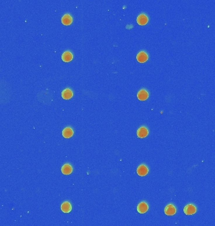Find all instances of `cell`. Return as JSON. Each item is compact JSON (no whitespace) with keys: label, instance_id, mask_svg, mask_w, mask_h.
<instances>
[{"label":"cell","instance_id":"1","mask_svg":"<svg viewBox=\"0 0 215 226\" xmlns=\"http://www.w3.org/2000/svg\"><path fill=\"white\" fill-rule=\"evenodd\" d=\"M197 211V208L194 204H190L185 205L184 209V212L186 215H193Z\"/></svg>","mask_w":215,"mask_h":226},{"label":"cell","instance_id":"2","mask_svg":"<svg viewBox=\"0 0 215 226\" xmlns=\"http://www.w3.org/2000/svg\"><path fill=\"white\" fill-rule=\"evenodd\" d=\"M176 207L173 204H168L164 209V212L167 216H173L176 213Z\"/></svg>","mask_w":215,"mask_h":226},{"label":"cell","instance_id":"3","mask_svg":"<svg viewBox=\"0 0 215 226\" xmlns=\"http://www.w3.org/2000/svg\"><path fill=\"white\" fill-rule=\"evenodd\" d=\"M136 172L140 176H145L148 173V168L145 164H141V165L138 166Z\"/></svg>","mask_w":215,"mask_h":226},{"label":"cell","instance_id":"4","mask_svg":"<svg viewBox=\"0 0 215 226\" xmlns=\"http://www.w3.org/2000/svg\"><path fill=\"white\" fill-rule=\"evenodd\" d=\"M148 207H148V204L145 201H142L138 205L137 211L140 213H145L148 211Z\"/></svg>","mask_w":215,"mask_h":226},{"label":"cell","instance_id":"5","mask_svg":"<svg viewBox=\"0 0 215 226\" xmlns=\"http://www.w3.org/2000/svg\"><path fill=\"white\" fill-rule=\"evenodd\" d=\"M136 22H137L138 24H140V25H145V24H146L148 23V18L145 14L141 13L138 16Z\"/></svg>","mask_w":215,"mask_h":226},{"label":"cell","instance_id":"6","mask_svg":"<svg viewBox=\"0 0 215 226\" xmlns=\"http://www.w3.org/2000/svg\"><path fill=\"white\" fill-rule=\"evenodd\" d=\"M148 96H149V94L144 89L140 90L137 94V97L140 101H145L148 98Z\"/></svg>","mask_w":215,"mask_h":226},{"label":"cell","instance_id":"7","mask_svg":"<svg viewBox=\"0 0 215 226\" xmlns=\"http://www.w3.org/2000/svg\"><path fill=\"white\" fill-rule=\"evenodd\" d=\"M148 134V130L145 126H141L137 131V136L140 138L147 137Z\"/></svg>","mask_w":215,"mask_h":226},{"label":"cell","instance_id":"8","mask_svg":"<svg viewBox=\"0 0 215 226\" xmlns=\"http://www.w3.org/2000/svg\"><path fill=\"white\" fill-rule=\"evenodd\" d=\"M61 210L64 213H69L72 210V205L68 201H65L61 205Z\"/></svg>","mask_w":215,"mask_h":226},{"label":"cell","instance_id":"9","mask_svg":"<svg viewBox=\"0 0 215 226\" xmlns=\"http://www.w3.org/2000/svg\"><path fill=\"white\" fill-rule=\"evenodd\" d=\"M148 56L146 52L144 51H141L138 53L137 56H136V59H137L138 62L140 63H144L148 60Z\"/></svg>","mask_w":215,"mask_h":226},{"label":"cell","instance_id":"10","mask_svg":"<svg viewBox=\"0 0 215 226\" xmlns=\"http://www.w3.org/2000/svg\"><path fill=\"white\" fill-rule=\"evenodd\" d=\"M73 171L72 167L69 163H65L61 168L62 173L64 175H70Z\"/></svg>","mask_w":215,"mask_h":226},{"label":"cell","instance_id":"11","mask_svg":"<svg viewBox=\"0 0 215 226\" xmlns=\"http://www.w3.org/2000/svg\"><path fill=\"white\" fill-rule=\"evenodd\" d=\"M73 96V92L71 89L69 88H66L62 92V97L64 99H70Z\"/></svg>","mask_w":215,"mask_h":226},{"label":"cell","instance_id":"12","mask_svg":"<svg viewBox=\"0 0 215 226\" xmlns=\"http://www.w3.org/2000/svg\"><path fill=\"white\" fill-rule=\"evenodd\" d=\"M72 20L73 19L72 16L69 14L66 13L63 16L61 21L64 25H69V24H71L72 23Z\"/></svg>","mask_w":215,"mask_h":226},{"label":"cell","instance_id":"13","mask_svg":"<svg viewBox=\"0 0 215 226\" xmlns=\"http://www.w3.org/2000/svg\"><path fill=\"white\" fill-rule=\"evenodd\" d=\"M73 59V55L72 53L67 50V51H65L63 53V55H62V59H63V60L64 62H71Z\"/></svg>","mask_w":215,"mask_h":226},{"label":"cell","instance_id":"14","mask_svg":"<svg viewBox=\"0 0 215 226\" xmlns=\"http://www.w3.org/2000/svg\"><path fill=\"white\" fill-rule=\"evenodd\" d=\"M74 134V131L71 127H66L63 131V136L65 138H70Z\"/></svg>","mask_w":215,"mask_h":226}]
</instances>
